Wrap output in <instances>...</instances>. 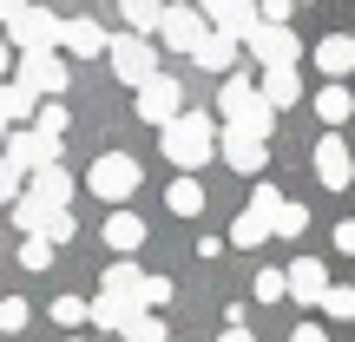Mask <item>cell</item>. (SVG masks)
<instances>
[{"label": "cell", "instance_id": "bcb514c9", "mask_svg": "<svg viewBox=\"0 0 355 342\" xmlns=\"http://www.w3.org/2000/svg\"><path fill=\"white\" fill-rule=\"evenodd\" d=\"M0 145H7V126H0Z\"/></svg>", "mask_w": 355, "mask_h": 342}, {"label": "cell", "instance_id": "b9f144b4", "mask_svg": "<svg viewBox=\"0 0 355 342\" xmlns=\"http://www.w3.org/2000/svg\"><path fill=\"white\" fill-rule=\"evenodd\" d=\"M217 342H257V336L243 330V323H224V336H217Z\"/></svg>", "mask_w": 355, "mask_h": 342}, {"label": "cell", "instance_id": "f1b7e54d", "mask_svg": "<svg viewBox=\"0 0 355 342\" xmlns=\"http://www.w3.org/2000/svg\"><path fill=\"white\" fill-rule=\"evenodd\" d=\"M303 230H309V211H303V204H283L277 224H270V237H303Z\"/></svg>", "mask_w": 355, "mask_h": 342}, {"label": "cell", "instance_id": "2e32d148", "mask_svg": "<svg viewBox=\"0 0 355 342\" xmlns=\"http://www.w3.org/2000/svg\"><path fill=\"white\" fill-rule=\"evenodd\" d=\"M99 296H119V303H125V309H139V296H145V270L119 257V264H112V270H105V277H99Z\"/></svg>", "mask_w": 355, "mask_h": 342}, {"label": "cell", "instance_id": "ab89813d", "mask_svg": "<svg viewBox=\"0 0 355 342\" xmlns=\"http://www.w3.org/2000/svg\"><path fill=\"white\" fill-rule=\"evenodd\" d=\"M336 250L355 257V217H343V224H336Z\"/></svg>", "mask_w": 355, "mask_h": 342}, {"label": "cell", "instance_id": "d4e9b609", "mask_svg": "<svg viewBox=\"0 0 355 342\" xmlns=\"http://www.w3.org/2000/svg\"><path fill=\"white\" fill-rule=\"evenodd\" d=\"M86 316L99 323V330H125V323L139 316V309H125V303H119V296H92V303H86Z\"/></svg>", "mask_w": 355, "mask_h": 342}, {"label": "cell", "instance_id": "603a6c76", "mask_svg": "<svg viewBox=\"0 0 355 342\" xmlns=\"http://www.w3.org/2000/svg\"><path fill=\"white\" fill-rule=\"evenodd\" d=\"M349 112H355V92L349 86H322L316 92V119H322V126H343Z\"/></svg>", "mask_w": 355, "mask_h": 342}, {"label": "cell", "instance_id": "4316f807", "mask_svg": "<svg viewBox=\"0 0 355 342\" xmlns=\"http://www.w3.org/2000/svg\"><path fill=\"white\" fill-rule=\"evenodd\" d=\"M230 243L237 250H257V243H270V224L257 211H237V224H230Z\"/></svg>", "mask_w": 355, "mask_h": 342}, {"label": "cell", "instance_id": "f546056e", "mask_svg": "<svg viewBox=\"0 0 355 342\" xmlns=\"http://www.w3.org/2000/svg\"><path fill=\"white\" fill-rule=\"evenodd\" d=\"M33 132H46V139H66V105H60V99H46V105L33 112Z\"/></svg>", "mask_w": 355, "mask_h": 342}, {"label": "cell", "instance_id": "ba28073f", "mask_svg": "<svg viewBox=\"0 0 355 342\" xmlns=\"http://www.w3.org/2000/svg\"><path fill=\"white\" fill-rule=\"evenodd\" d=\"M217 158H224L230 171L257 178V171L270 165V139H263V132H250V126H217Z\"/></svg>", "mask_w": 355, "mask_h": 342}, {"label": "cell", "instance_id": "7c38bea8", "mask_svg": "<svg viewBox=\"0 0 355 342\" xmlns=\"http://www.w3.org/2000/svg\"><path fill=\"white\" fill-rule=\"evenodd\" d=\"M250 60L263 66V73H277V66H296V53H303V40L290 33V26H250Z\"/></svg>", "mask_w": 355, "mask_h": 342}, {"label": "cell", "instance_id": "6da1fadb", "mask_svg": "<svg viewBox=\"0 0 355 342\" xmlns=\"http://www.w3.org/2000/svg\"><path fill=\"white\" fill-rule=\"evenodd\" d=\"M158 152H165L184 178H198L217 158V119L211 112H178L171 126H165V139H158Z\"/></svg>", "mask_w": 355, "mask_h": 342}, {"label": "cell", "instance_id": "1f68e13d", "mask_svg": "<svg viewBox=\"0 0 355 342\" xmlns=\"http://www.w3.org/2000/svg\"><path fill=\"white\" fill-rule=\"evenodd\" d=\"M243 211H257L263 224H277V211H283V191H277V185H257V198L243 204Z\"/></svg>", "mask_w": 355, "mask_h": 342}, {"label": "cell", "instance_id": "52a82bcc", "mask_svg": "<svg viewBox=\"0 0 355 342\" xmlns=\"http://www.w3.org/2000/svg\"><path fill=\"white\" fill-rule=\"evenodd\" d=\"M105 60H112V73L125 79L132 92H139L145 79L158 73V46H152L145 33H119V40H105Z\"/></svg>", "mask_w": 355, "mask_h": 342}, {"label": "cell", "instance_id": "e575fe53", "mask_svg": "<svg viewBox=\"0 0 355 342\" xmlns=\"http://www.w3.org/2000/svg\"><path fill=\"white\" fill-rule=\"evenodd\" d=\"M20 270H53V243L46 237H26L20 243Z\"/></svg>", "mask_w": 355, "mask_h": 342}, {"label": "cell", "instance_id": "ac0fdd59", "mask_svg": "<svg viewBox=\"0 0 355 342\" xmlns=\"http://www.w3.org/2000/svg\"><path fill=\"white\" fill-rule=\"evenodd\" d=\"M26 191H33V198H46L53 211H66L79 185H73V171H66V165H46V171H33V178H26Z\"/></svg>", "mask_w": 355, "mask_h": 342}, {"label": "cell", "instance_id": "4dcf8cb0", "mask_svg": "<svg viewBox=\"0 0 355 342\" xmlns=\"http://www.w3.org/2000/svg\"><path fill=\"white\" fill-rule=\"evenodd\" d=\"M119 336H125V342H165V323H158V316H145V309H139V316H132V323H125Z\"/></svg>", "mask_w": 355, "mask_h": 342}, {"label": "cell", "instance_id": "ffe728a7", "mask_svg": "<svg viewBox=\"0 0 355 342\" xmlns=\"http://www.w3.org/2000/svg\"><path fill=\"white\" fill-rule=\"evenodd\" d=\"M316 66H322L329 79H349V73H355V33H329V40L316 46Z\"/></svg>", "mask_w": 355, "mask_h": 342}, {"label": "cell", "instance_id": "8d00e7d4", "mask_svg": "<svg viewBox=\"0 0 355 342\" xmlns=\"http://www.w3.org/2000/svg\"><path fill=\"white\" fill-rule=\"evenodd\" d=\"M73 230H79V224H73V211H53V217H46V230H40V237H46L53 250H60V243L73 237Z\"/></svg>", "mask_w": 355, "mask_h": 342}, {"label": "cell", "instance_id": "5bb4252c", "mask_svg": "<svg viewBox=\"0 0 355 342\" xmlns=\"http://www.w3.org/2000/svg\"><path fill=\"white\" fill-rule=\"evenodd\" d=\"M60 53H73V60H99V53H105V26L86 20V13L60 20Z\"/></svg>", "mask_w": 355, "mask_h": 342}, {"label": "cell", "instance_id": "ee69618b", "mask_svg": "<svg viewBox=\"0 0 355 342\" xmlns=\"http://www.w3.org/2000/svg\"><path fill=\"white\" fill-rule=\"evenodd\" d=\"M20 7H26V0H0V26H7V20H13Z\"/></svg>", "mask_w": 355, "mask_h": 342}, {"label": "cell", "instance_id": "3957f363", "mask_svg": "<svg viewBox=\"0 0 355 342\" xmlns=\"http://www.w3.org/2000/svg\"><path fill=\"white\" fill-rule=\"evenodd\" d=\"M7 46L13 53H60V13L26 0V7L7 20Z\"/></svg>", "mask_w": 355, "mask_h": 342}, {"label": "cell", "instance_id": "484cf974", "mask_svg": "<svg viewBox=\"0 0 355 342\" xmlns=\"http://www.w3.org/2000/svg\"><path fill=\"white\" fill-rule=\"evenodd\" d=\"M119 13H125V26H132V33H145V40H152V26H158V13H165V0H119Z\"/></svg>", "mask_w": 355, "mask_h": 342}, {"label": "cell", "instance_id": "5b68a950", "mask_svg": "<svg viewBox=\"0 0 355 342\" xmlns=\"http://www.w3.org/2000/svg\"><path fill=\"white\" fill-rule=\"evenodd\" d=\"M13 86L33 92V99H60V92L73 86V73H66L60 53H20V60H13Z\"/></svg>", "mask_w": 355, "mask_h": 342}, {"label": "cell", "instance_id": "7a4b0ae2", "mask_svg": "<svg viewBox=\"0 0 355 342\" xmlns=\"http://www.w3.org/2000/svg\"><path fill=\"white\" fill-rule=\"evenodd\" d=\"M217 119H224V126H250V132H263V139L277 132V112L257 99L250 73H230L224 86H217Z\"/></svg>", "mask_w": 355, "mask_h": 342}, {"label": "cell", "instance_id": "7bdbcfd3", "mask_svg": "<svg viewBox=\"0 0 355 342\" xmlns=\"http://www.w3.org/2000/svg\"><path fill=\"white\" fill-rule=\"evenodd\" d=\"M0 79H13V46L0 40Z\"/></svg>", "mask_w": 355, "mask_h": 342}, {"label": "cell", "instance_id": "d6a6232c", "mask_svg": "<svg viewBox=\"0 0 355 342\" xmlns=\"http://www.w3.org/2000/svg\"><path fill=\"white\" fill-rule=\"evenodd\" d=\"M250 296H257V303H283V296H290V290H283V270H257Z\"/></svg>", "mask_w": 355, "mask_h": 342}, {"label": "cell", "instance_id": "f35d334b", "mask_svg": "<svg viewBox=\"0 0 355 342\" xmlns=\"http://www.w3.org/2000/svg\"><path fill=\"white\" fill-rule=\"evenodd\" d=\"M20 191H26V178L13 171V165H0V204H7V211H13V198H20Z\"/></svg>", "mask_w": 355, "mask_h": 342}, {"label": "cell", "instance_id": "9a60e30c", "mask_svg": "<svg viewBox=\"0 0 355 342\" xmlns=\"http://www.w3.org/2000/svg\"><path fill=\"white\" fill-rule=\"evenodd\" d=\"M283 290H290L296 303H322V290H329V270H322L316 257H296V264L283 270Z\"/></svg>", "mask_w": 355, "mask_h": 342}, {"label": "cell", "instance_id": "44dd1931", "mask_svg": "<svg viewBox=\"0 0 355 342\" xmlns=\"http://www.w3.org/2000/svg\"><path fill=\"white\" fill-rule=\"evenodd\" d=\"M99 237L112 243L119 257H132V250H139V243H145V224H139V217H132V211H119V217H105V230H99Z\"/></svg>", "mask_w": 355, "mask_h": 342}, {"label": "cell", "instance_id": "30bf717a", "mask_svg": "<svg viewBox=\"0 0 355 342\" xmlns=\"http://www.w3.org/2000/svg\"><path fill=\"white\" fill-rule=\"evenodd\" d=\"M309 165H316L322 191H349L355 185V158H349V139H343V132H322L316 152H309Z\"/></svg>", "mask_w": 355, "mask_h": 342}, {"label": "cell", "instance_id": "7402d4cb", "mask_svg": "<svg viewBox=\"0 0 355 342\" xmlns=\"http://www.w3.org/2000/svg\"><path fill=\"white\" fill-rule=\"evenodd\" d=\"M46 217H53L46 198H33V191H20V198H13V224H20L26 237H40V230H46Z\"/></svg>", "mask_w": 355, "mask_h": 342}, {"label": "cell", "instance_id": "60d3db41", "mask_svg": "<svg viewBox=\"0 0 355 342\" xmlns=\"http://www.w3.org/2000/svg\"><path fill=\"white\" fill-rule=\"evenodd\" d=\"M290 342H329V336H322L316 323H296V330H290Z\"/></svg>", "mask_w": 355, "mask_h": 342}, {"label": "cell", "instance_id": "74e56055", "mask_svg": "<svg viewBox=\"0 0 355 342\" xmlns=\"http://www.w3.org/2000/svg\"><path fill=\"white\" fill-rule=\"evenodd\" d=\"M53 323H66V330L86 323V303H79V296H60V303H53Z\"/></svg>", "mask_w": 355, "mask_h": 342}, {"label": "cell", "instance_id": "d590c367", "mask_svg": "<svg viewBox=\"0 0 355 342\" xmlns=\"http://www.w3.org/2000/svg\"><path fill=\"white\" fill-rule=\"evenodd\" d=\"M26 316H33V309H26L20 296H0V330H7V336H20V330H26Z\"/></svg>", "mask_w": 355, "mask_h": 342}, {"label": "cell", "instance_id": "836d02e7", "mask_svg": "<svg viewBox=\"0 0 355 342\" xmlns=\"http://www.w3.org/2000/svg\"><path fill=\"white\" fill-rule=\"evenodd\" d=\"M171 290H178L171 277H145V296H139V309H145V316H152V309H165V303H171Z\"/></svg>", "mask_w": 355, "mask_h": 342}, {"label": "cell", "instance_id": "83f0119b", "mask_svg": "<svg viewBox=\"0 0 355 342\" xmlns=\"http://www.w3.org/2000/svg\"><path fill=\"white\" fill-rule=\"evenodd\" d=\"M322 309H329L336 323H355V290L349 283H329V290H322Z\"/></svg>", "mask_w": 355, "mask_h": 342}, {"label": "cell", "instance_id": "277c9868", "mask_svg": "<svg viewBox=\"0 0 355 342\" xmlns=\"http://www.w3.org/2000/svg\"><path fill=\"white\" fill-rule=\"evenodd\" d=\"M86 191H92V198H105V204H125L132 191H139V158H132V152L92 158V165H86Z\"/></svg>", "mask_w": 355, "mask_h": 342}, {"label": "cell", "instance_id": "d6986e66", "mask_svg": "<svg viewBox=\"0 0 355 342\" xmlns=\"http://www.w3.org/2000/svg\"><path fill=\"white\" fill-rule=\"evenodd\" d=\"M257 99L270 105V112H283V105L303 99V79H296V66H277V73H263V86H257Z\"/></svg>", "mask_w": 355, "mask_h": 342}, {"label": "cell", "instance_id": "cb8c5ba5", "mask_svg": "<svg viewBox=\"0 0 355 342\" xmlns=\"http://www.w3.org/2000/svg\"><path fill=\"white\" fill-rule=\"evenodd\" d=\"M165 204H171V217H198L204 211V185L198 178H178V185L165 191Z\"/></svg>", "mask_w": 355, "mask_h": 342}, {"label": "cell", "instance_id": "4fadbf2b", "mask_svg": "<svg viewBox=\"0 0 355 342\" xmlns=\"http://www.w3.org/2000/svg\"><path fill=\"white\" fill-rule=\"evenodd\" d=\"M198 13H204V26L224 33V40H250V26H257L250 0H198Z\"/></svg>", "mask_w": 355, "mask_h": 342}, {"label": "cell", "instance_id": "e0dca14e", "mask_svg": "<svg viewBox=\"0 0 355 342\" xmlns=\"http://www.w3.org/2000/svg\"><path fill=\"white\" fill-rule=\"evenodd\" d=\"M191 60H198L204 73H217V79H230V73H237V40H224V33H204L198 46H191Z\"/></svg>", "mask_w": 355, "mask_h": 342}, {"label": "cell", "instance_id": "8fae6325", "mask_svg": "<svg viewBox=\"0 0 355 342\" xmlns=\"http://www.w3.org/2000/svg\"><path fill=\"white\" fill-rule=\"evenodd\" d=\"M204 33H211L204 13L198 7H171V0H165V13H158V26H152V40H158V46H171V53H191Z\"/></svg>", "mask_w": 355, "mask_h": 342}, {"label": "cell", "instance_id": "9c48e42d", "mask_svg": "<svg viewBox=\"0 0 355 342\" xmlns=\"http://www.w3.org/2000/svg\"><path fill=\"white\" fill-rule=\"evenodd\" d=\"M178 112H184V79H171V73H152V79L139 86V119L165 132Z\"/></svg>", "mask_w": 355, "mask_h": 342}, {"label": "cell", "instance_id": "8992f818", "mask_svg": "<svg viewBox=\"0 0 355 342\" xmlns=\"http://www.w3.org/2000/svg\"><path fill=\"white\" fill-rule=\"evenodd\" d=\"M60 145L66 139H46V132H7V145H0V165H13L20 178H33V171H46V165H60Z\"/></svg>", "mask_w": 355, "mask_h": 342}, {"label": "cell", "instance_id": "f6af8a7d", "mask_svg": "<svg viewBox=\"0 0 355 342\" xmlns=\"http://www.w3.org/2000/svg\"><path fill=\"white\" fill-rule=\"evenodd\" d=\"M171 7H198V0H171Z\"/></svg>", "mask_w": 355, "mask_h": 342}]
</instances>
